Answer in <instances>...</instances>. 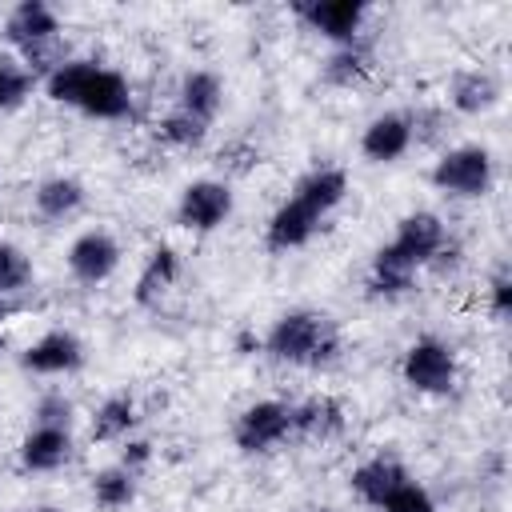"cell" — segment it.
<instances>
[{
  "mask_svg": "<svg viewBox=\"0 0 512 512\" xmlns=\"http://www.w3.org/2000/svg\"><path fill=\"white\" fill-rule=\"evenodd\" d=\"M4 40L24 56L32 68H56V40H60V16L44 0H20L4 20Z\"/></svg>",
  "mask_w": 512,
  "mask_h": 512,
  "instance_id": "obj_5",
  "label": "cell"
},
{
  "mask_svg": "<svg viewBox=\"0 0 512 512\" xmlns=\"http://www.w3.org/2000/svg\"><path fill=\"white\" fill-rule=\"evenodd\" d=\"M488 308H492L496 320H508V312H512V280H508V272H496L492 276V284H488Z\"/></svg>",
  "mask_w": 512,
  "mask_h": 512,
  "instance_id": "obj_29",
  "label": "cell"
},
{
  "mask_svg": "<svg viewBox=\"0 0 512 512\" xmlns=\"http://www.w3.org/2000/svg\"><path fill=\"white\" fill-rule=\"evenodd\" d=\"M220 104H224V84H220V76H216V72L196 68V72H188V76L180 80L176 108H184L188 116H196V120L212 124V120H216V112H220Z\"/></svg>",
  "mask_w": 512,
  "mask_h": 512,
  "instance_id": "obj_17",
  "label": "cell"
},
{
  "mask_svg": "<svg viewBox=\"0 0 512 512\" xmlns=\"http://www.w3.org/2000/svg\"><path fill=\"white\" fill-rule=\"evenodd\" d=\"M0 348H4V336H0Z\"/></svg>",
  "mask_w": 512,
  "mask_h": 512,
  "instance_id": "obj_33",
  "label": "cell"
},
{
  "mask_svg": "<svg viewBox=\"0 0 512 512\" xmlns=\"http://www.w3.org/2000/svg\"><path fill=\"white\" fill-rule=\"evenodd\" d=\"M412 148V120L404 112H384L376 120H368L364 136H360V152L372 164H392Z\"/></svg>",
  "mask_w": 512,
  "mask_h": 512,
  "instance_id": "obj_14",
  "label": "cell"
},
{
  "mask_svg": "<svg viewBox=\"0 0 512 512\" xmlns=\"http://www.w3.org/2000/svg\"><path fill=\"white\" fill-rule=\"evenodd\" d=\"M32 200H36V212L44 220H68L84 208V184L72 176H48V180H40Z\"/></svg>",
  "mask_w": 512,
  "mask_h": 512,
  "instance_id": "obj_20",
  "label": "cell"
},
{
  "mask_svg": "<svg viewBox=\"0 0 512 512\" xmlns=\"http://www.w3.org/2000/svg\"><path fill=\"white\" fill-rule=\"evenodd\" d=\"M44 92L56 104H68L96 120H124L132 112V88L120 72L96 60H60L44 76Z\"/></svg>",
  "mask_w": 512,
  "mask_h": 512,
  "instance_id": "obj_3",
  "label": "cell"
},
{
  "mask_svg": "<svg viewBox=\"0 0 512 512\" xmlns=\"http://www.w3.org/2000/svg\"><path fill=\"white\" fill-rule=\"evenodd\" d=\"M380 512H436V500L428 496L424 484H416V480L408 476L400 488L388 492V500L380 504Z\"/></svg>",
  "mask_w": 512,
  "mask_h": 512,
  "instance_id": "obj_26",
  "label": "cell"
},
{
  "mask_svg": "<svg viewBox=\"0 0 512 512\" xmlns=\"http://www.w3.org/2000/svg\"><path fill=\"white\" fill-rule=\"evenodd\" d=\"M116 268H120V244H116L112 232L88 228V232H80L72 240V248H68V272L80 284H104Z\"/></svg>",
  "mask_w": 512,
  "mask_h": 512,
  "instance_id": "obj_11",
  "label": "cell"
},
{
  "mask_svg": "<svg viewBox=\"0 0 512 512\" xmlns=\"http://www.w3.org/2000/svg\"><path fill=\"white\" fill-rule=\"evenodd\" d=\"M348 196V176L340 168H312L308 176H300L296 192L272 212L268 228H264V244L272 252H292L300 244H308L320 228V220Z\"/></svg>",
  "mask_w": 512,
  "mask_h": 512,
  "instance_id": "obj_2",
  "label": "cell"
},
{
  "mask_svg": "<svg viewBox=\"0 0 512 512\" xmlns=\"http://www.w3.org/2000/svg\"><path fill=\"white\" fill-rule=\"evenodd\" d=\"M32 284V260L24 256L20 244L0 240V296H12Z\"/></svg>",
  "mask_w": 512,
  "mask_h": 512,
  "instance_id": "obj_25",
  "label": "cell"
},
{
  "mask_svg": "<svg viewBox=\"0 0 512 512\" xmlns=\"http://www.w3.org/2000/svg\"><path fill=\"white\" fill-rule=\"evenodd\" d=\"M132 424H136V400L128 392H116V396H108L96 408V416H92V440H120V436L132 432Z\"/></svg>",
  "mask_w": 512,
  "mask_h": 512,
  "instance_id": "obj_23",
  "label": "cell"
},
{
  "mask_svg": "<svg viewBox=\"0 0 512 512\" xmlns=\"http://www.w3.org/2000/svg\"><path fill=\"white\" fill-rule=\"evenodd\" d=\"M404 480H408V468H404L400 460H392V456H372V460H364V464L352 472V492H356L364 504L380 508V504L388 500V492L400 488Z\"/></svg>",
  "mask_w": 512,
  "mask_h": 512,
  "instance_id": "obj_16",
  "label": "cell"
},
{
  "mask_svg": "<svg viewBox=\"0 0 512 512\" xmlns=\"http://www.w3.org/2000/svg\"><path fill=\"white\" fill-rule=\"evenodd\" d=\"M28 512H56V508H28Z\"/></svg>",
  "mask_w": 512,
  "mask_h": 512,
  "instance_id": "obj_32",
  "label": "cell"
},
{
  "mask_svg": "<svg viewBox=\"0 0 512 512\" xmlns=\"http://www.w3.org/2000/svg\"><path fill=\"white\" fill-rule=\"evenodd\" d=\"M28 92H32V72L12 60H0V112L24 104Z\"/></svg>",
  "mask_w": 512,
  "mask_h": 512,
  "instance_id": "obj_27",
  "label": "cell"
},
{
  "mask_svg": "<svg viewBox=\"0 0 512 512\" xmlns=\"http://www.w3.org/2000/svg\"><path fill=\"white\" fill-rule=\"evenodd\" d=\"M92 500H96L104 512L128 508V504L136 500V472H128L124 464L100 468V472L92 476Z\"/></svg>",
  "mask_w": 512,
  "mask_h": 512,
  "instance_id": "obj_22",
  "label": "cell"
},
{
  "mask_svg": "<svg viewBox=\"0 0 512 512\" xmlns=\"http://www.w3.org/2000/svg\"><path fill=\"white\" fill-rule=\"evenodd\" d=\"M72 456V432L68 428H48V424H36L24 440H20V464L28 472H56L64 468Z\"/></svg>",
  "mask_w": 512,
  "mask_h": 512,
  "instance_id": "obj_15",
  "label": "cell"
},
{
  "mask_svg": "<svg viewBox=\"0 0 512 512\" xmlns=\"http://www.w3.org/2000/svg\"><path fill=\"white\" fill-rule=\"evenodd\" d=\"M232 216V188L224 180H192L180 192L176 224L188 232H216Z\"/></svg>",
  "mask_w": 512,
  "mask_h": 512,
  "instance_id": "obj_10",
  "label": "cell"
},
{
  "mask_svg": "<svg viewBox=\"0 0 512 512\" xmlns=\"http://www.w3.org/2000/svg\"><path fill=\"white\" fill-rule=\"evenodd\" d=\"M176 276H180V256H176V248L160 244V248L148 256V264L140 268V276H136V304H140V308H156L160 296L176 284Z\"/></svg>",
  "mask_w": 512,
  "mask_h": 512,
  "instance_id": "obj_19",
  "label": "cell"
},
{
  "mask_svg": "<svg viewBox=\"0 0 512 512\" xmlns=\"http://www.w3.org/2000/svg\"><path fill=\"white\" fill-rule=\"evenodd\" d=\"M372 72V52L364 40H352V44H340L328 64H324V80L336 84V88H348V84H360L364 76Z\"/></svg>",
  "mask_w": 512,
  "mask_h": 512,
  "instance_id": "obj_21",
  "label": "cell"
},
{
  "mask_svg": "<svg viewBox=\"0 0 512 512\" xmlns=\"http://www.w3.org/2000/svg\"><path fill=\"white\" fill-rule=\"evenodd\" d=\"M400 372H404V384L412 392L448 396L456 388V352L436 336H420V340L408 344Z\"/></svg>",
  "mask_w": 512,
  "mask_h": 512,
  "instance_id": "obj_7",
  "label": "cell"
},
{
  "mask_svg": "<svg viewBox=\"0 0 512 512\" xmlns=\"http://www.w3.org/2000/svg\"><path fill=\"white\" fill-rule=\"evenodd\" d=\"M36 424H48V428H72V400L64 392H52L36 404Z\"/></svg>",
  "mask_w": 512,
  "mask_h": 512,
  "instance_id": "obj_28",
  "label": "cell"
},
{
  "mask_svg": "<svg viewBox=\"0 0 512 512\" xmlns=\"http://www.w3.org/2000/svg\"><path fill=\"white\" fill-rule=\"evenodd\" d=\"M340 348L344 344H340L332 316H324L316 308L284 312L264 336V352L280 364H292V368H328L340 360Z\"/></svg>",
  "mask_w": 512,
  "mask_h": 512,
  "instance_id": "obj_4",
  "label": "cell"
},
{
  "mask_svg": "<svg viewBox=\"0 0 512 512\" xmlns=\"http://www.w3.org/2000/svg\"><path fill=\"white\" fill-rule=\"evenodd\" d=\"M148 456H152V444H144V440H132V444L124 448V456H120V464H124L128 472H140V468L148 464Z\"/></svg>",
  "mask_w": 512,
  "mask_h": 512,
  "instance_id": "obj_30",
  "label": "cell"
},
{
  "mask_svg": "<svg viewBox=\"0 0 512 512\" xmlns=\"http://www.w3.org/2000/svg\"><path fill=\"white\" fill-rule=\"evenodd\" d=\"M236 344H240V352H248V348H260V340H252V336H248V332H244V336H240V340H236Z\"/></svg>",
  "mask_w": 512,
  "mask_h": 512,
  "instance_id": "obj_31",
  "label": "cell"
},
{
  "mask_svg": "<svg viewBox=\"0 0 512 512\" xmlns=\"http://www.w3.org/2000/svg\"><path fill=\"white\" fill-rule=\"evenodd\" d=\"M492 152L480 148V144H460V148H448L436 168H432V184L444 192V196H460V200H480L488 196L492 188Z\"/></svg>",
  "mask_w": 512,
  "mask_h": 512,
  "instance_id": "obj_6",
  "label": "cell"
},
{
  "mask_svg": "<svg viewBox=\"0 0 512 512\" xmlns=\"http://www.w3.org/2000/svg\"><path fill=\"white\" fill-rule=\"evenodd\" d=\"M288 436H292V404L284 400H256L232 424V440L240 452H268Z\"/></svg>",
  "mask_w": 512,
  "mask_h": 512,
  "instance_id": "obj_8",
  "label": "cell"
},
{
  "mask_svg": "<svg viewBox=\"0 0 512 512\" xmlns=\"http://www.w3.org/2000/svg\"><path fill=\"white\" fill-rule=\"evenodd\" d=\"M292 12H296L316 36L332 40L336 48L360 40L364 16H368V8H364L360 0H296Z\"/></svg>",
  "mask_w": 512,
  "mask_h": 512,
  "instance_id": "obj_9",
  "label": "cell"
},
{
  "mask_svg": "<svg viewBox=\"0 0 512 512\" xmlns=\"http://www.w3.org/2000/svg\"><path fill=\"white\" fill-rule=\"evenodd\" d=\"M292 432L308 436V440H332L344 432V408L332 396H312L304 404L292 408Z\"/></svg>",
  "mask_w": 512,
  "mask_h": 512,
  "instance_id": "obj_18",
  "label": "cell"
},
{
  "mask_svg": "<svg viewBox=\"0 0 512 512\" xmlns=\"http://www.w3.org/2000/svg\"><path fill=\"white\" fill-rule=\"evenodd\" d=\"M448 244L444 220L436 212H408L396 224V236L372 256L368 284L376 296H404L424 264H432Z\"/></svg>",
  "mask_w": 512,
  "mask_h": 512,
  "instance_id": "obj_1",
  "label": "cell"
},
{
  "mask_svg": "<svg viewBox=\"0 0 512 512\" xmlns=\"http://www.w3.org/2000/svg\"><path fill=\"white\" fill-rule=\"evenodd\" d=\"M20 364L36 376H64V372H76L84 364V344L76 332L68 328H52L44 332L40 340H32L24 352H20Z\"/></svg>",
  "mask_w": 512,
  "mask_h": 512,
  "instance_id": "obj_12",
  "label": "cell"
},
{
  "mask_svg": "<svg viewBox=\"0 0 512 512\" xmlns=\"http://www.w3.org/2000/svg\"><path fill=\"white\" fill-rule=\"evenodd\" d=\"M500 96H504V80L492 68H460L448 80V104L464 116L492 112L500 104Z\"/></svg>",
  "mask_w": 512,
  "mask_h": 512,
  "instance_id": "obj_13",
  "label": "cell"
},
{
  "mask_svg": "<svg viewBox=\"0 0 512 512\" xmlns=\"http://www.w3.org/2000/svg\"><path fill=\"white\" fill-rule=\"evenodd\" d=\"M208 128H212V124H204V120L188 116L184 108H172V112L156 124V136H160L164 144H176V148H196V144H204Z\"/></svg>",
  "mask_w": 512,
  "mask_h": 512,
  "instance_id": "obj_24",
  "label": "cell"
}]
</instances>
